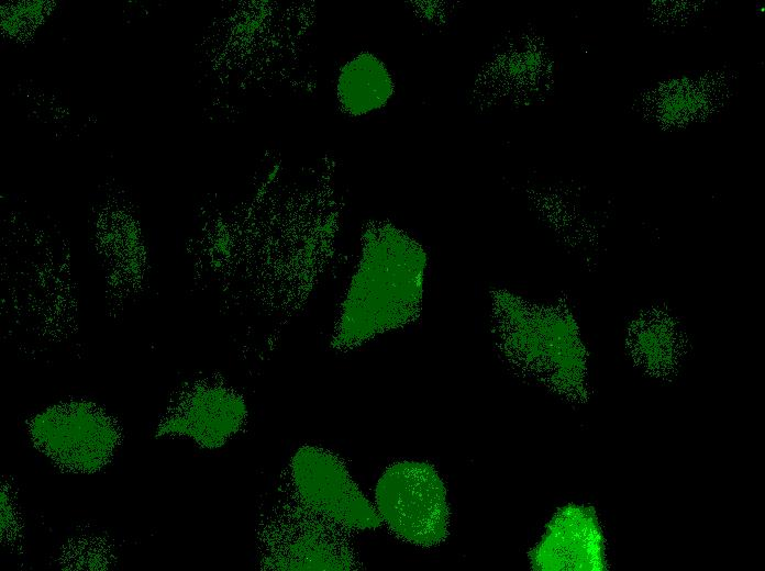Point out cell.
Returning <instances> with one entry per match:
<instances>
[{"instance_id": "6da1fadb", "label": "cell", "mask_w": 765, "mask_h": 571, "mask_svg": "<svg viewBox=\"0 0 765 571\" xmlns=\"http://www.w3.org/2000/svg\"><path fill=\"white\" fill-rule=\"evenodd\" d=\"M374 506L381 524L403 541L432 547L447 537L446 489L428 462L407 460L387 467L377 481Z\"/></svg>"}, {"instance_id": "7a4b0ae2", "label": "cell", "mask_w": 765, "mask_h": 571, "mask_svg": "<svg viewBox=\"0 0 765 571\" xmlns=\"http://www.w3.org/2000/svg\"><path fill=\"white\" fill-rule=\"evenodd\" d=\"M291 481L299 503L345 531L373 530L381 525L375 506L333 452L302 446L290 462Z\"/></svg>"}, {"instance_id": "3957f363", "label": "cell", "mask_w": 765, "mask_h": 571, "mask_svg": "<svg viewBox=\"0 0 765 571\" xmlns=\"http://www.w3.org/2000/svg\"><path fill=\"white\" fill-rule=\"evenodd\" d=\"M342 528L301 503L268 524L264 564L271 570H351L356 557Z\"/></svg>"}, {"instance_id": "277c9868", "label": "cell", "mask_w": 765, "mask_h": 571, "mask_svg": "<svg viewBox=\"0 0 765 571\" xmlns=\"http://www.w3.org/2000/svg\"><path fill=\"white\" fill-rule=\"evenodd\" d=\"M600 550L591 513L570 505L552 518L530 559L537 570H594L600 567Z\"/></svg>"}, {"instance_id": "5b68a950", "label": "cell", "mask_w": 765, "mask_h": 571, "mask_svg": "<svg viewBox=\"0 0 765 571\" xmlns=\"http://www.w3.org/2000/svg\"><path fill=\"white\" fill-rule=\"evenodd\" d=\"M245 408L234 395L222 390L195 394L173 422V429L207 447H217L237 432Z\"/></svg>"}, {"instance_id": "8992f818", "label": "cell", "mask_w": 765, "mask_h": 571, "mask_svg": "<svg viewBox=\"0 0 765 571\" xmlns=\"http://www.w3.org/2000/svg\"><path fill=\"white\" fill-rule=\"evenodd\" d=\"M392 91L386 67L374 56L359 55L347 63L339 77L337 94L343 108L364 114L384 105Z\"/></svg>"}]
</instances>
